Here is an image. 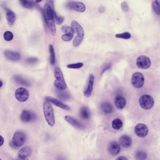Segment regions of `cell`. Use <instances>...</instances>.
Listing matches in <instances>:
<instances>
[{"label":"cell","mask_w":160,"mask_h":160,"mask_svg":"<svg viewBox=\"0 0 160 160\" xmlns=\"http://www.w3.org/2000/svg\"><path fill=\"white\" fill-rule=\"evenodd\" d=\"M55 12L54 1H47L43 8V14L49 31L53 36H54L56 33V26L54 17Z\"/></svg>","instance_id":"1"},{"label":"cell","mask_w":160,"mask_h":160,"mask_svg":"<svg viewBox=\"0 0 160 160\" xmlns=\"http://www.w3.org/2000/svg\"><path fill=\"white\" fill-rule=\"evenodd\" d=\"M71 27L74 32H76L77 34L75 38L73 40V46L75 47H78L81 44L84 38V30L81 25L75 20H73L71 22Z\"/></svg>","instance_id":"2"},{"label":"cell","mask_w":160,"mask_h":160,"mask_svg":"<svg viewBox=\"0 0 160 160\" xmlns=\"http://www.w3.org/2000/svg\"><path fill=\"white\" fill-rule=\"evenodd\" d=\"M43 112L48 124L51 126H54L55 119L54 110L51 104L48 101H45L43 103Z\"/></svg>","instance_id":"3"},{"label":"cell","mask_w":160,"mask_h":160,"mask_svg":"<svg viewBox=\"0 0 160 160\" xmlns=\"http://www.w3.org/2000/svg\"><path fill=\"white\" fill-rule=\"evenodd\" d=\"M54 76L56 78L54 86L57 90L63 91L66 89L67 85L64 78L63 72L59 68L56 67L54 69Z\"/></svg>","instance_id":"4"},{"label":"cell","mask_w":160,"mask_h":160,"mask_svg":"<svg viewBox=\"0 0 160 160\" xmlns=\"http://www.w3.org/2000/svg\"><path fill=\"white\" fill-rule=\"evenodd\" d=\"M26 141L25 134L20 131H18L14 133L12 141L10 143V145L12 147H19L24 144Z\"/></svg>","instance_id":"5"},{"label":"cell","mask_w":160,"mask_h":160,"mask_svg":"<svg viewBox=\"0 0 160 160\" xmlns=\"http://www.w3.org/2000/svg\"><path fill=\"white\" fill-rule=\"evenodd\" d=\"M140 106L143 109L149 110L152 108L154 105V100L151 96L148 95H143L139 100Z\"/></svg>","instance_id":"6"},{"label":"cell","mask_w":160,"mask_h":160,"mask_svg":"<svg viewBox=\"0 0 160 160\" xmlns=\"http://www.w3.org/2000/svg\"><path fill=\"white\" fill-rule=\"evenodd\" d=\"M132 85L136 88H141L144 86L145 83V78L142 73L137 72L134 73L132 76Z\"/></svg>","instance_id":"7"},{"label":"cell","mask_w":160,"mask_h":160,"mask_svg":"<svg viewBox=\"0 0 160 160\" xmlns=\"http://www.w3.org/2000/svg\"><path fill=\"white\" fill-rule=\"evenodd\" d=\"M136 65L139 68L147 69L150 67L151 61L149 58L145 56H140L137 58Z\"/></svg>","instance_id":"8"},{"label":"cell","mask_w":160,"mask_h":160,"mask_svg":"<svg viewBox=\"0 0 160 160\" xmlns=\"http://www.w3.org/2000/svg\"><path fill=\"white\" fill-rule=\"evenodd\" d=\"M66 7L69 10H73L79 12H84L86 9L85 4L79 2H68L66 4Z\"/></svg>","instance_id":"9"},{"label":"cell","mask_w":160,"mask_h":160,"mask_svg":"<svg viewBox=\"0 0 160 160\" xmlns=\"http://www.w3.org/2000/svg\"><path fill=\"white\" fill-rule=\"evenodd\" d=\"M15 97L19 102H25L28 99L29 93L26 88L20 87L16 90Z\"/></svg>","instance_id":"10"},{"label":"cell","mask_w":160,"mask_h":160,"mask_svg":"<svg viewBox=\"0 0 160 160\" xmlns=\"http://www.w3.org/2000/svg\"><path fill=\"white\" fill-rule=\"evenodd\" d=\"M136 135L140 138H144L147 136L149 133V129L147 126L143 124H139L134 129Z\"/></svg>","instance_id":"11"},{"label":"cell","mask_w":160,"mask_h":160,"mask_svg":"<svg viewBox=\"0 0 160 160\" xmlns=\"http://www.w3.org/2000/svg\"><path fill=\"white\" fill-rule=\"evenodd\" d=\"M45 101H48L49 103H51L55 105L56 106L61 108V109H64V110H67L69 111L70 110V107L67 105L63 103L61 101L56 99L55 98L52 97L51 96H47L45 98Z\"/></svg>","instance_id":"12"},{"label":"cell","mask_w":160,"mask_h":160,"mask_svg":"<svg viewBox=\"0 0 160 160\" xmlns=\"http://www.w3.org/2000/svg\"><path fill=\"white\" fill-rule=\"evenodd\" d=\"M36 118L34 114L28 110H23L21 115L20 119L23 123H29Z\"/></svg>","instance_id":"13"},{"label":"cell","mask_w":160,"mask_h":160,"mask_svg":"<svg viewBox=\"0 0 160 160\" xmlns=\"http://www.w3.org/2000/svg\"><path fill=\"white\" fill-rule=\"evenodd\" d=\"M4 11L8 24L10 26H13L16 21V14L13 11L7 7H4Z\"/></svg>","instance_id":"14"},{"label":"cell","mask_w":160,"mask_h":160,"mask_svg":"<svg viewBox=\"0 0 160 160\" xmlns=\"http://www.w3.org/2000/svg\"><path fill=\"white\" fill-rule=\"evenodd\" d=\"M121 149L120 145L116 141L111 142L108 145L107 150L110 154L112 155H116L119 153Z\"/></svg>","instance_id":"15"},{"label":"cell","mask_w":160,"mask_h":160,"mask_svg":"<svg viewBox=\"0 0 160 160\" xmlns=\"http://www.w3.org/2000/svg\"><path fill=\"white\" fill-rule=\"evenodd\" d=\"M65 119L71 126L77 129H79V130H84L85 129V126L83 125L81 123L71 116H66L65 117Z\"/></svg>","instance_id":"16"},{"label":"cell","mask_w":160,"mask_h":160,"mask_svg":"<svg viewBox=\"0 0 160 160\" xmlns=\"http://www.w3.org/2000/svg\"><path fill=\"white\" fill-rule=\"evenodd\" d=\"M4 56L7 59L12 61H18L21 58V55L19 52L11 50H6L4 51Z\"/></svg>","instance_id":"17"},{"label":"cell","mask_w":160,"mask_h":160,"mask_svg":"<svg viewBox=\"0 0 160 160\" xmlns=\"http://www.w3.org/2000/svg\"><path fill=\"white\" fill-rule=\"evenodd\" d=\"M94 81H95V77H94V75H90L87 89H86L84 92V96L88 98L91 96L92 92H93Z\"/></svg>","instance_id":"18"},{"label":"cell","mask_w":160,"mask_h":160,"mask_svg":"<svg viewBox=\"0 0 160 160\" xmlns=\"http://www.w3.org/2000/svg\"><path fill=\"white\" fill-rule=\"evenodd\" d=\"M114 103L116 107L119 109H123L126 104V101L125 98L120 95L116 97Z\"/></svg>","instance_id":"19"},{"label":"cell","mask_w":160,"mask_h":160,"mask_svg":"<svg viewBox=\"0 0 160 160\" xmlns=\"http://www.w3.org/2000/svg\"><path fill=\"white\" fill-rule=\"evenodd\" d=\"M120 144L124 148H128L132 144V140L131 137L127 135H123L119 139Z\"/></svg>","instance_id":"20"},{"label":"cell","mask_w":160,"mask_h":160,"mask_svg":"<svg viewBox=\"0 0 160 160\" xmlns=\"http://www.w3.org/2000/svg\"><path fill=\"white\" fill-rule=\"evenodd\" d=\"M101 110L105 114L108 115L112 113L113 110V107L110 103L104 102L101 105Z\"/></svg>","instance_id":"21"},{"label":"cell","mask_w":160,"mask_h":160,"mask_svg":"<svg viewBox=\"0 0 160 160\" xmlns=\"http://www.w3.org/2000/svg\"><path fill=\"white\" fill-rule=\"evenodd\" d=\"M13 79L15 80V82L19 85L27 86V87L30 86L29 82L19 75H14L13 77Z\"/></svg>","instance_id":"22"},{"label":"cell","mask_w":160,"mask_h":160,"mask_svg":"<svg viewBox=\"0 0 160 160\" xmlns=\"http://www.w3.org/2000/svg\"><path fill=\"white\" fill-rule=\"evenodd\" d=\"M32 154V150L29 146H25L20 150L18 154L19 158H26Z\"/></svg>","instance_id":"23"},{"label":"cell","mask_w":160,"mask_h":160,"mask_svg":"<svg viewBox=\"0 0 160 160\" xmlns=\"http://www.w3.org/2000/svg\"><path fill=\"white\" fill-rule=\"evenodd\" d=\"M80 116L82 119L84 120H88L90 118V112L88 107H82L80 109Z\"/></svg>","instance_id":"24"},{"label":"cell","mask_w":160,"mask_h":160,"mask_svg":"<svg viewBox=\"0 0 160 160\" xmlns=\"http://www.w3.org/2000/svg\"><path fill=\"white\" fill-rule=\"evenodd\" d=\"M22 7L28 9H32L34 7H37L36 5L37 3L35 2L26 1V0H21L19 1Z\"/></svg>","instance_id":"25"},{"label":"cell","mask_w":160,"mask_h":160,"mask_svg":"<svg viewBox=\"0 0 160 160\" xmlns=\"http://www.w3.org/2000/svg\"><path fill=\"white\" fill-rule=\"evenodd\" d=\"M57 95L59 99L64 101H67L70 98V95L66 92L59 90L57 91Z\"/></svg>","instance_id":"26"},{"label":"cell","mask_w":160,"mask_h":160,"mask_svg":"<svg viewBox=\"0 0 160 160\" xmlns=\"http://www.w3.org/2000/svg\"><path fill=\"white\" fill-rule=\"evenodd\" d=\"M49 51L50 54V63L52 65H54L56 63V57H55V50L53 45L49 46Z\"/></svg>","instance_id":"27"},{"label":"cell","mask_w":160,"mask_h":160,"mask_svg":"<svg viewBox=\"0 0 160 160\" xmlns=\"http://www.w3.org/2000/svg\"><path fill=\"white\" fill-rule=\"evenodd\" d=\"M112 126L115 130H119L123 126V122L121 119L116 118L113 121L112 123Z\"/></svg>","instance_id":"28"},{"label":"cell","mask_w":160,"mask_h":160,"mask_svg":"<svg viewBox=\"0 0 160 160\" xmlns=\"http://www.w3.org/2000/svg\"><path fill=\"white\" fill-rule=\"evenodd\" d=\"M152 7L155 14L160 15V0H155L153 2Z\"/></svg>","instance_id":"29"},{"label":"cell","mask_w":160,"mask_h":160,"mask_svg":"<svg viewBox=\"0 0 160 160\" xmlns=\"http://www.w3.org/2000/svg\"><path fill=\"white\" fill-rule=\"evenodd\" d=\"M61 30L63 32H65V34L71 35L72 36H74V30L71 27L64 26L61 27Z\"/></svg>","instance_id":"30"},{"label":"cell","mask_w":160,"mask_h":160,"mask_svg":"<svg viewBox=\"0 0 160 160\" xmlns=\"http://www.w3.org/2000/svg\"><path fill=\"white\" fill-rule=\"evenodd\" d=\"M135 157L137 160H145L147 158V154L143 151H138L135 154Z\"/></svg>","instance_id":"31"},{"label":"cell","mask_w":160,"mask_h":160,"mask_svg":"<svg viewBox=\"0 0 160 160\" xmlns=\"http://www.w3.org/2000/svg\"><path fill=\"white\" fill-rule=\"evenodd\" d=\"M116 37L118 39H122L128 40L130 39L131 37V34L128 32H124L122 33H118L116 34Z\"/></svg>","instance_id":"32"},{"label":"cell","mask_w":160,"mask_h":160,"mask_svg":"<svg viewBox=\"0 0 160 160\" xmlns=\"http://www.w3.org/2000/svg\"><path fill=\"white\" fill-rule=\"evenodd\" d=\"M4 40L7 41H10L13 39V34L10 31H6L3 34Z\"/></svg>","instance_id":"33"},{"label":"cell","mask_w":160,"mask_h":160,"mask_svg":"<svg viewBox=\"0 0 160 160\" xmlns=\"http://www.w3.org/2000/svg\"><path fill=\"white\" fill-rule=\"evenodd\" d=\"M84 64L82 63H76V64H69L67 65V67L69 69H78L81 68L83 66Z\"/></svg>","instance_id":"34"},{"label":"cell","mask_w":160,"mask_h":160,"mask_svg":"<svg viewBox=\"0 0 160 160\" xmlns=\"http://www.w3.org/2000/svg\"><path fill=\"white\" fill-rule=\"evenodd\" d=\"M54 17H55V22L58 25L61 24V23H63V22L64 21V20H65V19L63 17L57 16L56 12H55V14H54Z\"/></svg>","instance_id":"35"},{"label":"cell","mask_w":160,"mask_h":160,"mask_svg":"<svg viewBox=\"0 0 160 160\" xmlns=\"http://www.w3.org/2000/svg\"><path fill=\"white\" fill-rule=\"evenodd\" d=\"M38 61V59L35 57H31L27 59V64L30 65H34L37 63Z\"/></svg>","instance_id":"36"},{"label":"cell","mask_w":160,"mask_h":160,"mask_svg":"<svg viewBox=\"0 0 160 160\" xmlns=\"http://www.w3.org/2000/svg\"><path fill=\"white\" fill-rule=\"evenodd\" d=\"M73 36L71 35L64 34L61 36V39L65 41H69L71 40Z\"/></svg>","instance_id":"37"},{"label":"cell","mask_w":160,"mask_h":160,"mask_svg":"<svg viewBox=\"0 0 160 160\" xmlns=\"http://www.w3.org/2000/svg\"><path fill=\"white\" fill-rule=\"evenodd\" d=\"M121 7H122V10L125 12H127L129 11V6L127 2H124L121 3Z\"/></svg>","instance_id":"38"},{"label":"cell","mask_w":160,"mask_h":160,"mask_svg":"<svg viewBox=\"0 0 160 160\" xmlns=\"http://www.w3.org/2000/svg\"><path fill=\"white\" fill-rule=\"evenodd\" d=\"M111 67H112V64H108L106 65L103 68V70H102V74H103V73H104L106 71L109 69L111 68Z\"/></svg>","instance_id":"39"},{"label":"cell","mask_w":160,"mask_h":160,"mask_svg":"<svg viewBox=\"0 0 160 160\" xmlns=\"http://www.w3.org/2000/svg\"><path fill=\"white\" fill-rule=\"evenodd\" d=\"M116 160H128V159L125 156H121L117 157Z\"/></svg>","instance_id":"40"},{"label":"cell","mask_w":160,"mask_h":160,"mask_svg":"<svg viewBox=\"0 0 160 160\" xmlns=\"http://www.w3.org/2000/svg\"><path fill=\"white\" fill-rule=\"evenodd\" d=\"M105 11V8L104 7H103V6H101V7H99V11L100 12V13H103Z\"/></svg>","instance_id":"41"},{"label":"cell","mask_w":160,"mask_h":160,"mask_svg":"<svg viewBox=\"0 0 160 160\" xmlns=\"http://www.w3.org/2000/svg\"><path fill=\"white\" fill-rule=\"evenodd\" d=\"M3 143H4V139L1 136V145H0V146H1L3 145Z\"/></svg>","instance_id":"42"},{"label":"cell","mask_w":160,"mask_h":160,"mask_svg":"<svg viewBox=\"0 0 160 160\" xmlns=\"http://www.w3.org/2000/svg\"><path fill=\"white\" fill-rule=\"evenodd\" d=\"M17 160H28L27 158H19L17 159Z\"/></svg>","instance_id":"43"},{"label":"cell","mask_w":160,"mask_h":160,"mask_svg":"<svg viewBox=\"0 0 160 160\" xmlns=\"http://www.w3.org/2000/svg\"><path fill=\"white\" fill-rule=\"evenodd\" d=\"M57 160H65V159L63 157H59L58 158Z\"/></svg>","instance_id":"44"},{"label":"cell","mask_w":160,"mask_h":160,"mask_svg":"<svg viewBox=\"0 0 160 160\" xmlns=\"http://www.w3.org/2000/svg\"><path fill=\"white\" fill-rule=\"evenodd\" d=\"M0 83H1V86H0V87H1V88H2V85H3V83H2V80H1V81H0Z\"/></svg>","instance_id":"45"},{"label":"cell","mask_w":160,"mask_h":160,"mask_svg":"<svg viewBox=\"0 0 160 160\" xmlns=\"http://www.w3.org/2000/svg\"><path fill=\"white\" fill-rule=\"evenodd\" d=\"M1 160H2L1 159Z\"/></svg>","instance_id":"46"}]
</instances>
